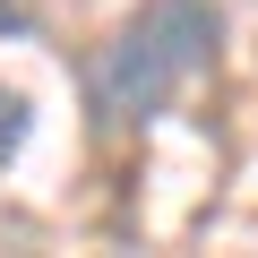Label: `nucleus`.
Instances as JSON below:
<instances>
[{
    "instance_id": "obj_1",
    "label": "nucleus",
    "mask_w": 258,
    "mask_h": 258,
    "mask_svg": "<svg viewBox=\"0 0 258 258\" xmlns=\"http://www.w3.org/2000/svg\"><path fill=\"white\" fill-rule=\"evenodd\" d=\"M215 60H224V0H138L78 69L86 129L129 138V129L164 120Z\"/></svg>"
},
{
    "instance_id": "obj_2",
    "label": "nucleus",
    "mask_w": 258,
    "mask_h": 258,
    "mask_svg": "<svg viewBox=\"0 0 258 258\" xmlns=\"http://www.w3.org/2000/svg\"><path fill=\"white\" fill-rule=\"evenodd\" d=\"M18 147H26V95H18V86H0V164H9Z\"/></svg>"
}]
</instances>
